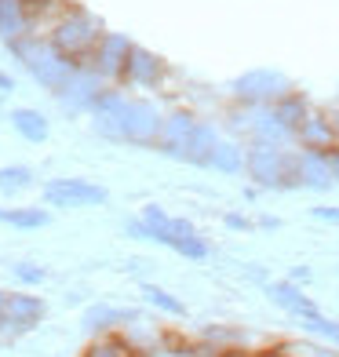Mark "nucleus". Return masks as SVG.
I'll return each instance as SVG.
<instances>
[{
	"label": "nucleus",
	"mask_w": 339,
	"mask_h": 357,
	"mask_svg": "<svg viewBox=\"0 0 339 357\" xmlns=\"http://www.w3.org/2000/svg\"><path fill=\"white\" fill-rule=\"evenodd\" d=\"M292 77L273 70V66H255V70H245L237 73L230 84H226V91H230V102L237 106H248V109H266L273 102H281L288 91H292Z\"/></svg>",
	"instance_id": "7"
},
{
	"label": "nucleus",
	"mask_w": 339,
	"mask_h": 357,
	"mask_svg": "<svg viewBox=\"0 0 339 357\" xmlns=\"http://www.w3.org/2000/svg\"><path fill=\"white\" fill-rule=\"evenodd\" d=\"M103 33H106V29H103V22L95 19L91 11L70 4L66 11H62V19L52 26L47 44H52L62 59H70L73 66H84V62L91 59V52H95V44H99Z\"/></svg>",
	"instance_id": "6"
},
{
	"label": "nucleus",
	"mask_w": 339,
	"mask_h": 357,
	"mask_svg": "<svg viewBox=\"0 0 339 357\" xmlns=\"http://www.w3.org/2000/svg\"><path fill=\"white\" fill-rule=\"evenodd\" d=\"M288 281L303 288L306 281H314V270H310V266H296V270H292V278H288Z\"/></svg>",
	"instance_id": "29"
},
{
	"label": "nucleus",
	"mask_w": 339,
	"mask_h": 357,
	"mask_svg": "<svg viewBox=\"0 0 339 357\" xmlns=\"http://www.w3.org/2000/svg\"><path fill=\"white\" fill-rule=\"evenodd\" d=\"M139 219L146 222L150 241H157V245L172 248L175 255L190 259V263H201V259H208V252H212V248H208V241H204V234L197 230V226H193L190 219H179V215L165 212L160 204H146Z\"/></svg>",
	"instance_id": "5"
},
{
	"label": "nucleus",
	"mask_w": 339,
	"mask_h": 357,
	"mask_svg": "<svg viewBox=\"0 0 339 357\" xmlns=\"http://www.w3.org/2000/svg\"><path fill=\"white\" fill-rule=\"evenodd\" d=\"M33 183H37V175L29 165H4L0 168V193L4 197H19V193L33 190Z\"/></svg>",
	"instance_id": "21"
},
{
	"label": "nucleus",
	"mask_w": 339,
	"mask_h": 357,
	"mask_svg": "<svg viewBox=\"0 0 339 357\" xmlns=\"http://www.w3.org/2000/svg\"><path fill=\"white\" fill-rule=\"evenodd\" d=\"M47 306L40 296H26V291H11L8 303H4V314H0V335L15 339V335H26L33 332L37 324L44 321Z\"/></svg>",
	"instance_id": "11"
},
{
	"label": "nucleus",
	"mask_w": 339,
	"mask_h": 357,
	"mask_svg": "<svg viewBox=\"0 0 339 357\" xmlns=\"http://www.w3.org/2000/svg\"><path fill=\"white\" fill-rule=\"evenodd\" d=\"M11 273H15V281H19V284H40L47 278V270L37 266V263H15Z\"/></svg>",
	"instance_id": "25"
},
{
	"label": "nucleus",
	"mask_w": 339,
	"mask_h": 357,
	"mask_svg": "<svg viewBox=\"0 0 339 357\" xmlns=\"http://www.w3.org/2000/svg\"><path fill=\"white\" fill-rule=\"evenodd\" d=\"M26 33H29V22H26L22 0H0V37L15 40V37H26Z\"/></svg>",
	"instance_id": "20"
},
{
	"label": "nucleus",
	"mask_w": 339,
	"mask_h": 357,
	"mask_svg": "<svg viewBox=\"0 0 339 357\" xmlns=\"http://www.w3.org/2000/svg\"><path fill=\"white\" fill-rule=\"evenodd\" d=\"M296 168H299V190H310V193L336 190V178L329 172L325 153H317V150H296Z\"/></svg>",
	"instance_id": "14"
},
{
	"label": "nucleus",
	"mask_w": 339,
	"mask_h": 357,
	"mask_svg": "<svg viewBox=\"0 0 339 357\" xmlns=\"http://www.w3.org/2000/svg\"><path fill=\"white\" fill-rule=\"evenodd\" d=\"M11 128L19 132V139L26 142H47V135H52V124H47V117L40 109L33 106H19L11 109Z\"/></svg>",
	"instance_id": "18"
},
{
	"label": "nucleus",
	"mask_w": 339,
	"mask_h": 357,
	"mask_svg": "<svg viewBox=\"0 0 339 357\" xmlns=\"http://www.w3.org/2000/svg\"><path fill=\"white\" fill-rule=\"evenodd\" d=\"M4 303H8V291L0 288V314H4Z\"/></svg>",
	"instance_id": "35"
},
{
	"label": "nucleus",
	"mask_w": 339,
	"mask_h": 357,
	"mask_svg": "<svg viewBox=\"0 0 339 357\" xmlns=\"http://www.w3.org/2000/svg\"><path fill=\"white\" fill-rule=\"evenodd\" d=\"M332 146H339L336 139V128L329 121V109H310L306 121L296 128V150H317V153H329Z\"/></svg>",
	"instance_id": "13"
},
{
	"label": "nucleus",
	"mask_w": 339,
	"mask_h": 357,
	"mask_svg": "<svg viewBox=\"0 0 339 357\" xmlns=\"http://www.w3.org/2000/svg\"><path fill=\"white\" fill-rule=\"evenodd\" d=\"M139 314L135 310H124V306H113V303H95L84 310V317H80V324L91 332V335H106V332H117L124 328V324H135Z\"/></svg>",
	"instance_id": "15"
},
{
	"label": "nucleus",
	"mask_w": 339,
	"mask_h": 357,
	"mask_svg": "<svg viewBox=\"0 0 339 357\" xmlns=\"http://www.w3.org/2000/svg\"><path fill=\"white\" fill-rule=\"evenodd\" d=\"M252 357H296V354H288L285 347H266V350H255Z\"/></svg>",
	"instance_id": "31"
},
{
	"label": "nucleus",
	"mask_w": 339,
	"mask_h": 357,
	"mask_svg": "<svg viewBox=\"0 0 339 357\" xmlns=\"http://www.w3.org/2000/svg\"><path fill=\"white\" fill-rule=\"evenodd\" d=\"M310 109H314L310 95L299 91V88H292V91H288L281 102H273V106H270V113H273V117H278V121H281V124H285L292 135H296V128L306 121V113H310Z\"/></svg>",
	"instance_id": "17"
},
{
	"label": "nucleus",
	"mask_w": 339,
	"mask_h": 357,
	"mask_svg": "<svg viewBox=\"0 0 339 357\" xmlns=\"http://www.w3.org/2000/svg\"><path fill=\"white\" fill-rule=\"evenodd\" d=\"M0 222L15 226V230H44L52 222V212L37 204H26V208H0Z\"/></svg>",
	"instance_id": "19"
},
{
	"label": "nucleus",
	"mask_w": 339,
	"mask_h": 357,
	"mask_svg": "<svg viewBox=\"0 0 339 357\" xmlns=\"http://www.w3.org/2000/svg\"><path fill=\"white\" fill-rule=\"evenodd\" d=\"M245 150H248V146L241 139H219V146L212 150V160H208V172L245 175Z\"/></svg>",
	"instance_id": "16"
},
{
	"label": "nucleus",
	"mask_w": 339,
	"mask_h": 357,
	"mask_svg": "<svg viewBox=\"0 0 339 357\" xmlns=\"http://www.w3.org/2000/svg\"><path fill=\"white\" fill-rule=\"evenodd\" d=\"M263 291H266V299H270L273 306H281V310H285L288 317H296V321H306V317L321 314V306L306 296L299 284L288 281V278H285V281H266Z\"/></svg>",
	"instance_id": "12"
},
{
	"label": "nucleus",
	"mask_w": 339,
	"mask_h": 357,
	"mask_svg": "<svg viewBox=\"0 0 339 357\" xmlns=\"http://www.w3.org/2000/svg\"><path fill=\"white\" fill-rule=\"evenodd\" d=\"M255 226H259V230H278V226H281V219H278V215H263V219L255 222Z\"/></svg>",
	"instance_id": "32"
},
{
	"label": "nucleus",
	"mask_w": 339,
	"mask_h": 357,
	"mask_svg": "<svg viewBox=\"0 0 339 357\" xmlns=\"http://www.w3.org/2000/svg\"><path fill=\"white\" fill-rule=\"evenodd\" d=\"M139 291H142V299H146L150 306H157L160 314H168V317H186V306H183V299H175L172 291H165L160 284H153V281H142V284H139Z\"/></svg>",
	"instance_id": "22"
},
{
	"label": "nucleus",
	"mask_w": 339,
	"mask_h": 357,
	"mask_svg": "<svg viewBox=\"0 0 339 357\" xmlns=\"http://www.w3.org/2000/svg\"><path fill=\"white\" fill-rule=\"evenodd\" d=\"M40 197L47 208H99L110 201V190L95 178H77V175H66V178H47L40 186Z\"/></svg>",
	"instance_id": "8"
},
{
	"label": "nucleus",
	"mask_w": 339,
	"mask_h": 357,
	"mask_svg": "<svg viewBox=\"0 0 339 357\" xmlns=\"http://www.w3.org/2000/svg\"><path fill=\"white\" fill-rule=\"evenodd\" d=\"M245 178L255 190L270 193H292L299 190V168H296V146H270V142H245Z\"/></svg>",
	"instance_id": "3"
},
{
	"label": "nucleus",
	"mask_w": 339,
	"mask_h": 357,
	"mask_svg": "<svg viewBox=\"0 0 339 357\" xmlns=\"http://www.w3.org/2000/svg\"><path fill=\"white\" fill-rule=\"evenodd\" d=\"M8 91H15V77L0 73V95H8Z\"/></svg>",
	"instance_id": "34"
},
{
	"label": "nucleus",
	"mask_w": 339,
	"mask_h": 357,
	"mask_svg": "<svg viewBox=\"0 0 339 357\" xmlns=\"http://www.w3.org/2000/svg\"><path fill=\"white\" fill-rule=\"evenodd\" d=\"M223 132L216 121L201 117L193 109H172L165 113V128H160V142L157 153L179 165H193V168H208L212 150L219 146Z\"/></svg>",
	"instance_id": "2"
},
{
	"label": "nucleus",
	"mask_w": 339,
	"mask_h": 357,
	"mask_svg": "<svg viewBox=\"0 0 339 357\" xmlns=\"http://www.w3.org/2000/svg\"><path fill=\"white\" fill-rule=\"evenodd\" d=\"M84 357H135L132 343L121 335V332H106V335H95L91 347L84 350Z\"/></svg>",
	"instance_id": "23"
},
{
	"label": "nucleus",
	"mask_w": 339,
	"mask_h": 357,
	"mask_svg": "<svg viewBox=\"0 0 339 357\" xmlns=\"http://www.w3.org/2000/svg\"><path fill=\"white\" fill-rule=\"evenodd\" d=\"M336 102H339V91H336Z\"/></svg>",
	"instance_id": "36"
},
{
	"label": "nucleus",
	"mask_w": 339,
	"mask_h": 357,
	"mask_svg": "<svg viewBox=\"0 0 339 357\" xmlns=\"http://www.w3.org/2000/svg\"><path fill=\"white\" fill-rule=\"evenodd\" d=\"M310 219L329 222V226H339V204H314V208H310Z\"/></svg>",
	"instance_id": "27"
},
{
	"label": "nucleus",
	"mask_w": 339,
	"mask_h": 357,
	"mask_svg": "<svg viewBox=\"0 0 339 357\" xmlns=\"http://www.w3.org/2000/svg\"><path fill=\"white\" fill-rule=\"evenodd\" d=\"M91 132L117 142V146H135V150H157L160 128H165V109L146 95H128L121 88H103L91 106Z\"/></svg>",
	"instance_id": "1"
},
{
	"label": "nucleus",
	"mask_w": 339,
	"mask_h": 357,
	"mask_svg": "<svg viewBox=\"0 0 339 357\" xmlns=\"http://www.w3.org/2000/svg\"><path fill=\"white\" fill-rule=\"evenodd\" d=\"M135 40L124 37V33H103L99 44H95L91 59L84 62V70H91L95 77L103 80V84L117 88L121 77H124V66H128V55H132Z\"/></svg>",
	"instance_id": "9"
},
{
	"label": "nucleus",
	"mask_w": 339,
	"mask_h": 357,
	"mask_svg": "<svg viewBox=\"0 0 339 357\" xmlns=\"http://www.w3.org/2000/svg\"><path fill=\"white\" fill-rule=\"evenodd\" d=\"M8 47H11V55L26 66V73L33 77L44 91H52V95H59V91L73 80V73L80 70V66H73L70 59H62L55 47L47 44V37L26 33V37L8 40Z\"/></svg>",
	"instance_id": "4"
},
{
	"label": "nucleus",
	"mask_w": 339,
	"mask_h": 357,
	"mask_svg": "<svg viewBox=\"0 0 339 357\" xmlns=\"http://www.w3.org/2000/svg\"><path fill=\"white\" fill-rule=\"evenodd\" d=\"M223 226H226V230H237V234H252L255 230V222L248 215H241V212H226L223 215Z\"/></svg>",
	"instance_id": "26"
},
{
	"label": "nucleus",
	"mask_w": 339,
	"mask_h": 357,
	"mask_svg": "<svg viewBox=\"0 0 339 357\" xmlns=\"http://www.w3.org/2000/svg\"><path fill=\"white\" fill-rule=\"evenodd\" d=\"M325 160H329V172H332V178H336V186H339V146H332V150L325 153Z\"/></svg>",
	"instance_id": "30"
},
{
	"label": "nucleus",
	"mask_w": 339,
	"mask_h": 357,
	"mask_svg": "<svg viewBox=\"0 0 339 357\" xmlns=\"http://www.w3.org/2000/svg\"><path fill=\"white\" fill-rule=\"evenodd\" d=\"M285 350L296 354V357H339V347H321V343H306V339L285 343Z\"/></svg>",
	"instance_id": "24"
},
{
	"label": "nucleus",
	"mask_w": 339,
	"mask_h": 357,
	"mask_svg": "<svg viewBox=\"0 0 339 357\" xmlns=\"http://www.w3.org/2000/svg\"><path fill=\"white\" fill-rule=\"evenodd\" d=\"M165 77H168V62L157 52H150V47L135 44L132 55H128L121 84L132 88V91H157V88H165Z\"/></svg>",
	"instance_id": "10"
},
{
	"label": "nucleus",
	"mask_w": 339,
	"mask_h": 357,
	"mask_svg": "<svg viewBox=\"0 0 339 357\" xmlns=\"http://www.w3.org/2000/svg\"><path fill=\"white\" fill-rule=\"evenodd\" d=\"M329 109V121H332V128H336V139H339V102H332V106H325Z\"/></svg>",
	"instance_id": "33"
},
{
	"label": "nucleus",
	"mask_w": 339,
	"mask_h": 357,
	"mask_svg": "<svg viewBox=\"0 0 339 357\" xmlns=\"http://www.w3.org/2000/svg\"><path fill=\"white\" fill-rule=\"evenodd\" d=\"M124 237H135V241H150V230L142 219H124Z\"/></svg>",
	"instance_id": "28"
}]
</instances>
